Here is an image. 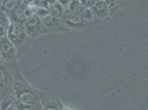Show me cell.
Listing matches in <instances>:
<instances>
[{
  "label": "cell",
  "instance_id": "obj_8",
  "mask_svg": "<svg viewBox=\"0 0 148 110\" xmlns=\"http://www.w3.org/2000/svg\"><path fill=\"white\" fill-rule=\"evenodd\" d=\"M44 24L51 32L54 31H70L61 18H57L50 13L40 18Z\"/></svg>",
  "mask_w": 148,
  "mask_h": 110
},
{
  "label": "cell",
  "instance_id": "obj_19",
  "mask_svg": "<svg viewBox=\"0 0 148 110\" xmlns=\"http://www.w3.org/2000/svg\"><path fill=\"white\" fill-rule=\"evenodd\" d=\"M0 61H1V58H0Z\"/></svg>",
  "mask_w": 148,
  "mask_h": 110
},
{
  "label": "cell",
  "instance_id": "obj_14",
  "mask_svg": "<svg viewBox=\"0 0 148 110\" xmlns=\"http://www.w3.org/2000/svg\"><path fill=\"white\" fill-rule=\"evenodd\" d=\"M10 24V20L7 14L0 10V37L6 35Z\"/></svg>",
  "mask_w": 148,
  "mask_h": 110
},
{
  "label": "cell",
  "instance_id": "obj_20",
  "mask_svg": "<svg viewBox=\"0 0 148 110\" xmlns=\"http://www.w3.org/2000/svg\"></svg>",
  "mask_w": 148,
  "mask_h": 110
},
{
  "label": "cell",
  "instance_id": "obj_18",
  "mask_svg": "<svg viewBox=\"0 0 148 110\" xmlns=\"http://www.w3.org/2000/svg\"><path fill=\"white\" fill-rule=\"evenodd\" d=\"M22 1L23 4L25 5H30V4L33 3L37 0H22Z\"/></svg>",
  "mask_w": 148,
  "mask_h": 110
},
{
  "label": "cell",
  "instance_id": "obj_15",
  "mask_svg": "<svg viewBox=\"0 0 148 110\" xmlns=\"http://www.w3.org/2000/svg\"><path fill=\"white\" fill-rule=\"evenodd\" d=\"M47 9L49 11L50 13L57 18H62L64 11V8L58 1L54 3L48 4L46 7Z\"/></svg>",
  "mask_w": 148,
  "mask_h": 110
},
{
  "label": "cell",
  "instance_id": "obj_9",
  "mask_svg": "<svg viewBox=\"0 0 148 110\" xmlns=\"http://www.w3.org/2000/svg\"><path fill=\"white\" fill-rule=\"evenodd\" d=\"M40 102L44 110H63L64 106L59 100L51 98L49 95L43 92L40 97Z\"/></svg>",
  "mask_w": 148,
  "mask_h": 110
},
{
  "label": "cell",
  "instance_id": "obj_12",
  "mask_svg": "<svg viewBox=\"0 0 148 110\" xmlns=\"http://www.w3.org/2000/svg\"><path fill=\"white\" fill-rule=\"evenodd\" d=\"M108 7L110 16H112L118 10L122 7L125 6L129 3V0H104Z\"/></svg>",
  "mask_w": 148,
  "mask_h": 110
},
{
  "label": "cell",
  "instance_id": "obj_10",
  "mask_svg": "<svg viewBox=\"0 0 148 110\" xmlns=\"http://www.w3.org/2000/svg\"><path fill=\"white\" fill-rule=\"evenodd\" d=\"M22 4V0H0V10L8 14Z\"/></svg>",
  "mask_w": 148,
  "mask_h": 110
},
{
  "label": "cell",
  "instance_id": "obj_7",
  "mask_svg": "<svg viewBox=\"0 0 148 110\" xmlns=\"http://www.w3.org/2000/svg\"><path fill=\"white\" fill-rule=\"evenodd\" d=\"M93 14L94 20L103 23L110 19V12L107 4L104 0H96L92 6L90 8Z\"/></svg>",
  "mask_w": 148,
  "mask_h": 110
},
{
  "label": "cell",
  "instance_id": "obj_11",
  "mask_svg": "<svg viewBox=\"0 0 148 110\" xmlns=\"http://www.w3.org/2000/svg\"><path fill=\"white\" fill-rule=\"evenodd\" d=\"M26 5L22 4L21 6L16 8L12 12L7 14L10 22H15L24 23L25 20L27 19V17L25 14V8Z\"/></svg>",
  "mask_w": 148,
  "mask_h": 110
},
{
  "label": "cell",
  "instance_id": "obj_16",
  "mask_svg": "<svg viewBox=\"0 0 148 110\" xmlns=\"http://www.w3.org/2000/svg\"><path fill=\"white\" fill-rule=\"evenodd\" d=\"M81 3L86 8H91L95 3L96 0H79Z\"/></svg>",
  "mask_w": 148,
  "mask_h": 110
},
{
  "label": "cell",
  "instance_id": "obj_5",
  "mask_svg": "<svg viewBox=\"0 0 148 110\" xmlns=\"http://www.w3.org/2000/svg\"><path fill=\"white\" fill-rule=\"evenodd\" d=\"M0 58L9 64H16L18 60L17 50L6 35L0 37Z\"/></svg>",
  "mask_w": 148,
  "mask_h": 110
},
{
  "label": "cell",
  "instance_id": "obj_1",
  "mask_svg": "<svg viewBox=\"0 0 148 110\" xmlns=\"http://www.w3.org/2000/svg\"><path fill=\"white\" fill-rule=\"evenodd\" d=\"M13 96L18 110H43L40 102L43 93L31 85L17 69L13 86Z\"/></svg>",
  "mask_w": 148,
  "mask_h": 110
},
{
  "label": "cell",
  "instance_id": "obj_4",
  "mask_svg": "<svg viewBox=\"0 0 148 110\" xmlns=\"http://www.w3.org/2000/svg\"><path fill=\"white\" fill-rule=\"evenodd\" d=\"M23 24L26 34L32 39L51 32L36 14L27 18Z\"/></svg>",
  "mask_w": 148,
  "mask_h": 110
},
{
  "label": "cell",
  "instance_id": "obj_6",
  "mask_svg": "<svg viewBox=\"0 0 148 110\" xmlns=\"http://www.w3.org/2000/svg\"><path fill=\"white\" fill-rule=\"evenodd\" d=\"M61 19L69 29H82L92 23L91 22L85 20L81 16L71 13L68 9H64Z\"/></svg>",
  "mask_w": 148,
  "mask_h": 110
},
{
  "label": "cell",
  "instance_id": "obj_2",
  "mask_svg": "<svg viewBox=\"0 0 148 110\" xmlns=\"http://www.w3.org/2000/svg\"><path fill=\"white\" fill-rule=\"evenodd\" d=\"M6 37L16 49L18 59L25 55L31 47L32 39L26 34L23 23L10 22Z\"/></svg>",
  "mask_w": 148,
  "mask_h": 110
},
{
  "label": "cell",
  "instance_id": "obj_13",
  "mask_svg": "<svg viewBox=\"0 0 148 110\" xmlns=\"http://www.w3.org/2000/svg\"><path fill=\"white\" fill-rule=\"evenodd\" d=\"M86 7L84 6L79 0H71L68 8V10L73 14L82 16Z\"/></svg>",
  "mask_w": 148,
  "mask_h": 110
},
{
  "label": "cell",
  "instance_id": "obj_3",
  "mask_svg": "<svg viewBox=\"0 0 148 110\" xmlns=\"http://www.w3.org/2000/svg\"><path fill=\"white\" fill-rule=\"evenodd\" d=\"M18 68L17 63L9 64L0 61V92H5L13 96V86Z\"/></svg>",
  "mask_w": 148,
  "mask_h": 110
},
{
  "label": "cell",
  "instance_id": "obj_17",
  "mask_svg": "<svg viewBox=\"0 0 148 110\" xmlns=\"http://www.w3.org/2000/svg\"><path fill=\"white\" fill-rule=\"evenodd\" d=\"M8 95H10V94H8L5 92H0V110H2V107L3 103Z\"/></svg>",
  "mask_w": 148,
  "mask_h": 110
}]
</instances>
